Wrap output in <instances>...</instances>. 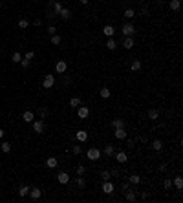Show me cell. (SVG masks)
Masks as SVG:
<instances>
[{
  "label": "cell",
  "mask_w": 183,
  "mask_h": 203,
  "mask_svg": "<svg viewBox=\"0 0 183 203\" xmlns=\"http://www.w3.org/2000/svg\"><path fill=\"white\" fill-rule=\"evenodd\" d=\"M84 158L88 159V161L92 163H99L102 158V150L99 146H88L86 148V152H84Z\"/></svg>",
  "instance_id": "obj_1"
},
{
  "label": "cell",
  "mask_w": 183,
  "mask_h": 203,
  "mask_svg": "<svg viewBox=\"0 0 183 203\" xmlns=\"http://www.w3.org/2000/svg\"><path fill=\"white\" fill-rule=\"evenodd\" d=\"M31 128H33L35 134H44V128H46V126H44V121H42V119H37V121L31 123Z\"/></svg>",
  "instance_id": "obj_21"
},
{
  "label": "cell",
  "mask_w": 183,
  "mask_h": 203,
  "mask_svg": "<svg viewBox=\"0 0 183 203\" xmlns=\"http://www.w3.org/2000/svg\"><path fill=\"white\" fill-rule=\"evenodd\" d=\"M168 9L172 13H180L181 9V0H168Z\"/></svg>",
  "instance_id": "obj_23"
},
{
  "label": "cell",
  "mask_w": 183,
  "mask_h": 203,
  "mask_svg": "<svg viewBox=\"0 0 183 203\" xmlns=\"http://www.w3.org/2000/svg\"><path fill=\"white\" fill-rule=\"evenodd\" d=\"M33 201H37V200H41L42 198V190H41V187H31L29 188V194H28Z\"/></svg>",
  "instance_id": "obj_20"
},
{
  "label": "cell",
  "mask_w": 183,
  "mask_h": 203,
  "mask_svg": "<svg viewBox=\"0 0 183 203\" xmlns=\"http://www.w3.org/2000/svg\"><path fill=\"white\" fill-rule=\"evenodd\" d=\"M114 161L117 163V165H130V156H128V152L124 150V148H119V150H115V154H114Z\"/></svg>",
  "instance_id": "obj_4"
},
{
  "label": "cell",
  "mask_w": 183,
  "mask_h": 203,
  "mask_svg": "<svg viewBox=\"0 0 183 203\" xmlns=\"http://www.w3.org/2000/svg\"><path fill=\"white\" fill-rule=\"evenodd\" d=\"M148 148H150L152 152L161 154L163 148H165V143H163V139H159V137H154V139H150V143H148Z\"/></svg>",
  "instance_id": "obj_7"
},
{
  "label": "cell",
  "mask_w": 183,
  "mask_h": 203,
  "mask_svg": "<svg viewBox=\"0 0 183 203\" xmlns=\"http://www.w3.org/2000/svg\"><path fill=\"white\" fill-rule=\"evenodd\" d=\"M97 95H99V99L101 101H110L112 99V90H110V86H99V90H97Z\"/></svg>",
  "instance_id": "obj_11"
},
{
  "label": "cell",
  "mask_w": 183,
  "mask_h": 203,
  "mask_svg": "<svg viewBox=\"0 0 183 203\" xmlns=\"http://www.w3.org/2000/svg\"><path fill=\"white\" fill-rule=\"evenodd\" d=\"M68 104H70V108L72 110H77L79 106L82 104V99L81 95H73V97H70V101H68Z\"/></svg>",
  "instance_id": "obj_22"
},
{
  "label": "cell",
  "mask_w": 183,
  "mask_h": 203,
  "mask_svg": "<svg viewBox=\"0 0 183 203\" xmlns=\"http://www.w3.org/2000/svg\"><path fill=\"white\" fill-rule=\"evenodd\" d=\"M137 15H141V17H150V6H141V9H139Z\"/></svg>",
  "instance_id": "obj_34"
},
{
  "label": "cell",
  "mask_w": 183,
  "mask_h": 203,
  "mask_svg": "<svg viewBox=\"0 0 183 203\" xmlns=\"http://www.w3.org/2000/svg\"><path fill=\"white\" fill-rule=\"evenodd\" d=\"M33 57H35V51H28V53H26V57H24V59H28V61H31V59H33Z\"/></svg>",
  "instance_id": "obj_39"
},
{
  "label": "cell",
  "mask_w": 183,
  "mask_h": 203,
  "mask_svg": "<svg viewBox=\"0 0 183 203\" xmlns=\"http://www.w3.org/2000/svg\"><path fill=\"white\" fill-rule=\"evenodd\" d=\"M128 70H130V73H141L143 71V61L141 59H137V57H134L130 64H128Z\"/></svg>",
  "instance_id": "obj_8"
},
{
  "label": "cell",
  "mask_w": 183,
  "mask_h": 203,
  "mask_svg": "<svg viewBox=\"0 0 183 203\" xmlns=\"http://www.w3.org/2000/svg\"><path fill=\"white\" fill-rule=\"evenodd\" d=\"M101 33H102V37H117L119 28H117L115 24H102Z\"/></svg>",
  "instance_id": "obj_5"
},
{
  "label": "cell",
  "mask_w": 183,
  "mask_h": 203,
  "mask_svg": "<svg viewBox=\"0 0 183 203\" xmlns=\"http://www.w3.org/2000/svg\"><path fill=\"white\" fill-rule=\"evenodd\" d=\"M119 44H121L126 51H132V50L136 48V44H137V42H136V39H134V37H123V41L119 42Z\"/></svg>",
  "instance_id": "obj_15"
},
{
  "label": "cell",
  "mask_w": 183,
  "mask_h": 203,
  "mask_svg": "<svg viewBox=\"0 0 183 203\" xmlns=\"http://www.w3.org/2000/svg\"><path fill=\"white\" fill-rule=\"evenodd\" d=\"M61 42H62V37L59 33H55V35L50 37V44H53V46H61Z\"/></svg>",
  "instance_id": "obj_31"
},
{
  "label": "cell",
  "mask_w": 183,
  "mask_h": 203,
  "mask_svg": "<svg viewBox=\"0 0 183 203\" xmlns=\"http://www.w3.org/2000/svg\"><path fill=\"white\" fill-rule=\"evenodd\" d=\"M88 139H90V130L88 128H77L75 130V141L86 143Z\"/></svg>",
  "instance_id": "obj_9"
},
{
  "label": "cell",
  "mask_w": 183,
  "mask_h": 203,
  "mask_svg": "<svg viewBox=\"0 0 183 203\" xmlns=\"http://www.w3.org/2000/svg\"><path fill=\"white\" fill-rule=\"evenodd\" d=\"M70 150H72V156H75V158H79V156H82L84 154V148H82V143L75 141L72 146H70Z\"/></svg>",
  "instance_id": "obj_17"
},
{
  "label": "cell",
  "mask_w": 183,
  "mask_h": 203,
  "mask_svg": "<svg viewBox=\"0 0 183 203\" xmlns=\"http://www.w3.org/2000/svg\"><path fill=\"white\" fill-rule=\"evenodd\" d=\"M41 24H42L41 19H35V20H33V26H35V28H41Z\"/></svg>",
  "instance_id": "obj_40"
},
{
  "label": "cell",
  "mask_w": 183,
  "mask_h": 203,
  "mask_svg": "<svg viewBox=\"0 0 183 203\" xmlns=\"http://www.w3.org/2000/svg\"><path fill=\"white\" fill-rule=\"evenodd\" d=\"M0 150H2L4 154H9V152H11V143H9V141H2V145H0Z\"/></svg>",
  "instance_id": "obj_33"
},
{
  "label": "cell",
  "mask_w": 183,
  "mask_h": 203,
  "mask_svg": "<svg viewBox=\"0 0 183 203\" xmlns=\"http://www.w3.org/2000/svg\"><path fill=\"white\" fill-rule=\"evenodd\" d=\"M20 61H22V55L19 53V51H15V53L11 55V62H17V64H19Z\"/></svg>",
  "instance_id": "obj_35"
},
{
  "label": "cell",
  "mask_w": 183,
  "mask_h": 203,
  "mask_svg": "<svg viewBox=\"0 0 183 203\" xmlns=\"http://www.w3.org/2000/svg\"><path fill=\"white\" fill-rule=\"evenodd\" d=\"M145 117H146L150 123L159 121V117H161V110H159L158 106H148V108L145 110Z\"/></svg>",
  "instance_id": "obj_3"
},
{
  "label": "cell",
  "mask_w": 183,
  "mask_h": 203,
  "mask_svg": "<svg viewBox=\"0 0 183 203\" xmlns=\"http://www.w3.org/2000/svg\"><path fill=\"white\" fill-rule=\"evenodd\" d=\"M39 115H41V119H48V115H50V108L48 106H39Z\"/></svg>",
  "instance_id": "obj_30"
},
{
  "label": "cell",
  "mask_w": 183,
  "mask_h": 203,
  "mask_svg": "<svg viewBox=\"0 0 183 203\" xmlns=\"http://www.w3.org/2000/svg\"><path fill=\"white\" fill-rule=\"evenodd\" d=\"M161 188L163 190H167V192L174 188V187H172V178H170V176H165V178L161 179Z\"/></svg>",
  "instance_id": "obj_26"
},
{
  "label": "cell",
  "mask_w": 183,
  "mask_h": 203,
  "mask_svg": "<svg viewBox=\"0 0 183 203\" xmlns=\"http://www.w3.org/2000/svg\"><path fill=\"white\" fill-rule=\"evenodd\" d=\"M90 114H92V108L88 104H81L77 110H75V115L81 119V121H88L90 119Z\"/></svg>",
  "instance_id": "obj_6"
},
{
  "label": "cell",
  "mask_w": 183,
  "mask_h": 203,
  "mask_svg": "<svg viewBox=\"0 0 183 203\" xmlns=\"http://www.w3.org/2000/svg\"><path fill=\"white\" fill-rule=\"evenodd\" d=\"M4 136H6V132H4V130H2V128H0V139H2V137H4Z\"/></svg>",
  "instance_id": "obj_42"
},
{
  "label": "cell",
  "mask_w": 183,
  "mask_h": 203,
  "mask_svg": "<svg viewBox=\"0 0 183 203\" xmlns=\"http://www.w3.org/2000/svg\"><path fill=\"white\" fill-rule=\"evenodd\" d=\"M104 48H106V51H117V48H119V41H117L115 37H106Z\"/></svg>",
  "instance_id": "obj_13"
},
{
  "label": "cell",
  "mask_w": 183,
  "mask_h": 203,
  "mask_svg": "<svg viewBox=\"0 0 183 203\" xmlns=\"http://www.w3.org/2000/svg\"><path fill=\"white\" fill-rule=\"evenodd\" d=\"M55 178H57V183H59V185H62V187H64V185H70V183H72V176H70V174H68L66 170H61V172H59V174H57Z\"/></svg>",
  "instance_id": "obj_14"
},
{
  "label": "cell",
  "mask_w": 183,
  "mask_h": 203,
  "mask_svg": "<svg viewBox=\"0 0 183 203\" xmlns=\"http://www.w3.org/2000/svg\"><path fill=\"white\" fill-rule=\"evenodd\" d=\"M172 187H174V190H183V178H181V174H178V176L172 178Z\"/></svg>",
  "instance_id": "obj_24"
},
{
  "label": "cell",
  "mask_w": 183,
  "mask_h": 203,
  "mask_svg": "<svg viewBox=\"0 0 183 203\" xmlns=\"http://www.w3.org/2000/svg\"><path fill=\"white\" fill-rule=\"evenodd\" d=\"M86 172H88V168L84 166V163L75 165V176H86Z\"/></svg>",
  "instance_id": "obj_29"
},
{
  "label": "cell",
  "mask_w": 183,
  "mask_h": 203,
  "mask_svg": "<svg viewBox=\"0 0 183 203\" xmlns=\"http://www.w3.org/2000/svg\"><path fill=\"white\" fill-rule=\"evenodd\" d=\"M68 61H64V59H59V61H55V73H59V75H64L66 71H68Z\"/></svg>",
  "instance_id": "obj_12"
},
{
  "label": "cell",
  "mask_w": 183,
  "mask_h": 203,
  "mask_svg": "<svg viewBox=\"0 0 183 203\" xmlns=\"http://www.w3.org/2000/svg\"><path fill=\"white\" fill-rule=\"evenodd\" d=\"M44 166H46V168H57V166H59V159H57L55 156H50V158L44 161Z\"/></svg>",
  "instance_id": "obj_25"
},
{
  "label": "cell",
  "mask_w": 183,
  "mask_h": 203,
  "mask_svg": "<svg viewBox=\"0 0 183 203\" xmlns=\"http://www.w3.org/2000/svg\"><path fill=\"white\" fill-rule=\"evenodd\" d=\"M114 139L115 141H124L128 137V128H114Z\"/></svg>",
  "instance_id": "obj_16"
},
{
  "label": "cell",
  "mask_w": 183,
  "mask_h": 203,
  "mask_svg": "<svg viewBox=\"0 0 183 203\" xmlns=\"http://www.w3.org/2000/svg\"><path fill=\"white\" fill-rule=\"evenodd\" d=\"M79 4H82V6H88V4H90V0H79Z\"/></svg>",
  "instance_id": "obj_41"
},
{
  "label": "cell",
  "mask_w": 183,
  "mask_h": 203,
  "mask_svg": "<svg viewBox=\"0 0 183 203\" xmlns=\"http://www.w3.org/2000/svg\"><path fill=\"white\" fill-rule=\"evenodd\" d=\"M119 33H121V37H134V35L137 33V28L134 26V22L124 20L121 26H119Z\"/></svg>",
  "instance_id": "obj_2"
},
{
  "label": "cell",
  "mask_w": 183,
  "mask_h": 203,
  "mask_svg": "<svg viewBox=\"0 0 183 203\" xmlns=\"http://www.w3.org/2000/svg\"><path fill=\"white\" fill-rule=\"evenodd\" d=\"M19 28H20V29H28V28H29V22L26 20V19H20V20H19Z\"/></svg>",
  "instance_id": "obj_36"
},
{
  "label": "cell",
  "mask_w": 183,
  "mask_h": 203,
  "mask_svg": "<svg viewBox=\"0 0 183 203\" xmlns=\"http://www.w3.org/2000/svg\"><path fill=\"white\" fill-rule=\"evenodd\" d=\"M46 31H48V35H50V37H51V35H55V33H57V26H53V24H50V26H48V29H46Z\"/></svg>",
  "instance_id": "obj_37"
},
{
  "label": "cell",
  "mask_w": 183,
  "mask_h": 203,
  "mask_svg": "<svg viewBox=\"0 0 183 203\" xmlns=\"http://www.w3.org/2000/svg\"><path fill=\"white\" fill-rule=\"evenodd\" d=\"M136 17H137V13H136V9H134V7H124V11H123V19H124V20L132 22Z\"/></svg>",
  "instance_id": "obj_19"
},
{
  "label": "cell",
  "mask_w": 183,
  "mask_h": 203,
  "mask_svg": "<svg viewBox=\"0 0 183 203\" xmlns=\"http://www.w3.org/2000/svg\"><path fill=\"white\" fill-rule=\"evenodd\" d=\"M22 121L24 123H33L35 121V114H33L31 110H26V112L22 114Z\"/></svg>",
  "instance_id": "obj_28"
},
{
  "label": "cell",
  "mask_w": 183,
  "mask_h": 203,
  "mask_svg": "<svg viewBox=\"0 0 183 203\" xmlns=\"http://www.w3.org/2000/svg\"><path fill=\"white\" fill-rule=\"evenodd\" d=\"M110 128H112V130H114V128H126L124 117H114V119L110 121Z\"/></svg>",
  "instance_id": "obj_18"
},
{
  "label": "cell",
  "mask_w": 183,
  "mask_h": 203,
  "mask_svg": "<svg viewBox=\"0 0 183 203\" xmlns=\"http://www.w3.org/2000/svg\"><path fill=\"white\" fill-rule=\"evenodd\" d=\"M44 90H51L53 86H55V75L53 73H46L44 77H42V84H41Z\"/></svg>",
  "instance_id": "obj_10"
},
{
  "label": "cell",
  "mask_w": 183,
  "mask_h": 203,
  "mask_svg": "<svg viewBox=\"0 0 183 203\" xmlns=\"http://www.w3.org/2000/svg\"><path fill=\"white\" fill-rule=\"evenodd\" d=\"M29 188H31L29 185H22L20 188H19V198H26L29 194Z\"/></svg>",
  "instance_id": "obj_32"
},
{
  "label": "cell",
  "mask_w": 183,
  "mask_h": 203,
  "mask_svg": "<svg viewBox=\"0 0 183 203\" xmlns=\"http://www.w3.org/2000/svg\"><path fill=\"white\" fill-rule=\"evenodd\" d=\"M19 64H20V66L24 68V70H28V68L31 66V61H28V59H24V57H22V61L19 62Z\"/></svg>",
  "instance_id": "obj_38"
},
{
  "label": "cell",
  "mask_w": 183,
  "mask_h": 203,
  "mask_svg": "<svg viewBox=\"0 0 183 203\" xmlns=\"http://www.w3.org/2000/svg\"><path fill=\"white\" fill-rule=\"evenodd\" d=\"M59 17H61V20H70V19H72V17H73V15H72V9H70V7H62L61 9V13H59Z\"/></svg>",
  "instance_id": "obj_27"
}]
</instances>
